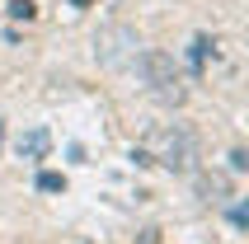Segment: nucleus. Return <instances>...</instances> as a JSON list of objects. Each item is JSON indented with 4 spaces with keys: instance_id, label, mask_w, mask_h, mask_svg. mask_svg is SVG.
<instances>
[{
    "instance_id": "1",
    "label": "nucleus",
    "mask_w": 249,
    "mask_h": 244,
    "mask_svg": "<svg viewBox=\"0 0 249 244\" xmlns=\"http://www.w3.org/2000/svg\"><path fill=\"white\" fill-rule=\"evenodd\" d=\"M137 160L141 164H160V169H169V174H193V164H197V136L188 132L183 122H155L151 132L141 136Z\"/></svg>"
},
{
    "instance_id": "2",
    "label": "nucleus",
    "mask_w": 249,
    "mask_h": 244,
    "mask_svg": "<svg viewBox=\"0 0 249 244\" xmlns=\"http://www.w3.org/2000/svg\"><path fill=\"white\" fill-rule=\"evenodd\" d=\"M137 70H141L146 89H151L160 104H183V99H188L183 70L174 66V56H169V52H137Z\"/></svg>"
},
{
    "instance_id": "3",
    "label": "nucleus",
    "mask_w": 249,
    "mask_h": 244,
    "mask_svg": "<svg viewBox=\"0 0 249 244\" xmlns=\"http://www.w3.org/2000/svg\"><path fill=\"white\" fill-rule=\"evenodd\" d=\"M137 28H127V24H108V28H99V38H94V56H99V66H127V61H137Z\"/></svg>"
},
{
    "instance_id": "4",
    "label": "nucleus",
    "mask_w": 249,
    "mask_h": 244,
    "mask_svg": "<svg viewBox=\"0 0 249 244\" xmlns=\"http://www.w3.org/2000/svg\"><path fill=\"white\" fill-rule=\"evenodd\" d=\"M197 197L212 202V207H221V202H231L235 192H231V178H226L221 169H202V174H197Z\"/></svg>"
},
{
    "instance_id": "5",
    "label": "nucleus",
    "mask_w": 249,
    "mask_h": 244,
    "mask_svg": "<svg viewBox=\"0 0 249 244\" xmlns=\"http://www.w3.org/2000/svg\"><path fill=\"white\" fill-rule=\"evenodd\" d=\"M47 150H52V132L47 127H33V132L19 136V160H42Z\"/></svg>"
},
{
    "instance_id": "6",
    "label": "nucleus",
    "mask_w": 249,
    "mask_h": 244,
    "mask_svg": "<svg viewBox=\"0 0 249 244\" xmlns=\"http://www.w3.org/2000/svg\"><path fill=\"white\" fill-rule=\"evenodd\" d=\"M212 52H216V42H212L207 33H197V38H193V52H188L193 70H202V66H207V56H212Z\"/></svg>"
},
{
    "instance_id": "7",
    "label": "nucleus",
    "mask_w": 249,
    "mask_h": 244,
    "mask_svg": "<svg viewBox=\"0 0 249 244\" xmlns=\"http://www.w3.org/2000/svg\"><path fill=\"white\" fill-rule=\"evenodd\" d=\"M38 192H66V178L47 169V174H38Z\"/></svg>"
},
{
    "instance_id": "8",
    "label": "nucleus",
    "mask_w": 249,
    "mask_h": 244,
    "mask_svg": "<svg viewBox=\"0 0 249 244\" xmlns=\"http://www.w3.org/2000/svg\"><path fill=\"white\" fill-rule=\"evenodd\" d=\"M33 14H38V5H33V0H10V19H33Z\"/></svg>"
},
{
    "instance_id": "9",
    "label": "nucleus",
    "mask_w": 249,
    "mask_h": 244,
    "mask_svg": "<svg viewBox=\"0 0 249 244\" xmlns=\"http://www.w3.org/2000/svg\"><path fill=\"white\" fill-rule=\"evenodd\" d=\"M231 169H235V174H240V169H249V150H245V146L231 150Z\"/></svg>"
},
{
    "instance_id": "10",
    "label": "nucleus",
    "mask_w": 249,
    "mask_h": 244,
    "mask_svg": "<svg viewBox=\"0 0 249 244\" xmlns=\"http://www.w3.org/2000/svg\"><path fill=\"white\" fill-rule=\"evenodd\" d=\"M71 5H89V0H71Z\"/></svg>"
},
{
    "instance_id": "11",
    "label": "nucleus",
    "mask_w": 249,
    "mask_h": 244,
    "mask_svg": "<svg viewBox=\"0 0 249 244\" xmlns=\"http://www.w3.org/2000/svg\"><path fill=\"white\" fill-rule=\"evenodd\" d=\"M0 136H5V122H0Z\"/></svg>"
}]
</instances>
